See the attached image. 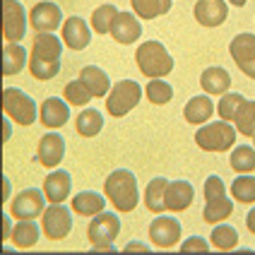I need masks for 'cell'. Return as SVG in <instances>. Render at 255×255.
Instances as JSON below:
<instances>
[{"instance_id": "obj_1", "label": "cell", "mask_w": 255, "mask_h": 255, "mask_svg": "<svg viewBox=\"0 0 255 255\" xmlns=\"http://www.w3.org/2000/svg\"><path fill=\"white\" fill-rule=\"evenodd\" d=\"M60 56H63V41L53 36V31H36L29 53V72L34 80H53L60 72Z\"/></svg>"}, {"instance_id": "obj_2", "label": "cell", "mask_w": 255, "mask_h": 255, "mask_svg": "<svg viewBox=\"0 0 255 255\" xmlns=\"http://www.w3.org/2000/svg\"><path fill=\"white\" fill-rule=\"evenodd\" d=\"M104 195L118 212H132L140 202L135 173L128 169H116L114 173H109V178L104 181Z\"/></svg>"}, {"instance_id": "obj_3", "label": "cell", "mask_w": 255, "mask_h": 255, "mask_svg": "<svg viewBox=\"0 0 255 255\" xmlns=\"http://www.w3.org/2000/svg\"><path fill=\"white\" fill-rule=\"evenodd\" d=\"M135 63H137V70L149 80L166 77L173 70V58L159 41H142L135 51Z\"/></svg>"}, {"instance_id": "obj_4", "label": "cell", "mask_w": 255, "mask_h": 255, "mask_svg": "<svg viewBox=\"0 0 255 255\" xmlns=\"http://www.w3.org/2000/svg\"><path fill=\"white\" fill-rule=\"evenodd\" d=\"M236 142V128L229 126V121L202 123L195 132V144L205 152H227Z\"/></svg>"}, {"instance_id": "obj_5", "label": "cell", "mask_w": 255, "mask_h": 255, "mask_svg": "<svg viewBox=\"0 0 255 255\" xmlns=\"http://www.w3.org/2000/svg\"><path fill=\"white\" fill-rule=\"evenodd\" d=\"M142 99V87L135 80H121L106 94V111L114 118H123L130 114Z\"/></svg>"}, {"instance_id": "obj_6", "label": "cell", "mask_w": 255, "mask_h": 255, "mask_svg": "<svg viewBox=\"0 0 255 255\" xmlns=\"http://www.w3.org/2000/svg\"><path fill=\"white\" fill-rule=\"evenodd\" d=\"M2 111L7 118H12L14 123H19V126H34V121H36V104L34 99L24 94L22 89H17V87H5V92H2Z\"/></svg>"}, {"instance_id": "obj_7", "label": "cell", "mask_w": 255, "mask_h": 255, "mask_svg": "<svg viewBox=\"0 0 255 255\" xmlns=\"http://www.w3.org/2000/svg\"><path fill=\"white\" fill-rule=\"evenodd\" d=\"M121 231V219L114 212H99L87 227V239L97 251H114V239Z\"/></svg>"}, {"instance_id": "obj_8", "label": "cell", "mask_w": 255, "mask_h": 255, "mask_svg": "<svg viewBox=\"0 0 255 255\" xmlns=\"http://www.w3.org/2000/svg\"><path fill=\"white\" fill-rule=\"evenodd\" d=\"M41 231L48 241H63L72 231V214L63 202H51L41 214Z\"/></svg>"}, {"instance_id": "obj_9", "label": "cell", "mask_w": 255, "mask_h": 255, "mask_svg": "<svg viewBox=\"0 0 255 255\" xmlns=\"http://www.w3.org/2000/svg\"><path fill=\"white\" fill-rule=\"evenodd\" d=\"M27 34V12L19 0H2V36L5 41L19 43Z\"/></svg>"}, {"instance_id": "obj_10", "label": "cell", "mask_w": 255, "mask_h": 255, "mask_svg": "<svg viewBox=\"0 0 255 255\" xmlns=\"http://www.w3.org/2000/svg\"><path fill=\"white\" fill-rule=\"evenodd\" d=\"M43 198H46L43 190L27 188V190L17 193V198L10 202V214L14 219H36L46 210V200Z\"/></svg>"}, {"instance_id": "obj_11", "label": "cell", "mask_w": 255, "mask_h": 255, "mask_svg": "<svg viewBox=\"0 0 255 255\" xmlns=\"http://www.w3.org/2000/svg\"><path fill=\"white\" fill-rule=\"evenodd\" d=\"M149 239L156 248H173L181 241V222L173 219V217L159 214L149 224Z\"/></svg>"}, {"instance_id": "obj_12", "label": "cell", "mask_w": 255, "mask_h": 255, "mask_svg": "<svg viewBox=\"0 0 255 255\" xmlns=\"http://www.w3.org/2000/svg\"><path fill=\"white\" fill-rule=\"evenodd\" d=\"M29 27L34 31H56L63 27V12L56 2H36L29 10Z\"/></svg>"}, {"instance_id": "obj_13", "label": "cell", "mask_w": 255, "mask_h": 255, "mask_svg": "<svg viewBox=\"0 0 255 255\" xmlns=\"http://www.w3.org/2000/svg\"><path fill=\"white\" fill-rule=\"evenodd\" d=\"M65 156V140L58 132H46L36 147V161L43 169H56Z\"/></svg>"}, {"instance_id": "obj_14", "label": "cell", "mask_w": 255, "mask_h": 255, "mask_svg": "<svg viewBox=\"0 0 255 255\" xmlns=\"http://www.w3.org/2000/svg\"><path fill=\"white\" fill-rule=\"evenodd\" d=\"M193 17L198 19L200 27H219L229 17V7L224 0H198L193 7Z\"/></svg>"}, {"instance_id": "obj_15", "label": "cell", "mask_w": 255, "mask_h": 255, "mask_svg": "<svg viewBox=\"0 0 255 255\" xmlns=\"http://www.w3.org/2000/svg\"><path fill=\"white\" fill-rule=\"evenodd\" d=\"M60 31H63V43H65L70 51H82V48H87L89 41H92L89 24H87L82 17H75V14L63 22Z\"/></svg>"}, {"instance_id": "obj_16", "label": "cell", "mask_w": 255, "mask_h": 255, "mask_svg": "<svg viewBox=\"0 0 255 255\" xmlns=\"http://www.w3.org/2000/svg\"><path fill=\"white\" fill-rule=\"evenodd\" d=\"M39 118H41V126L48 130H58L70 121V106L58 97H48L39 109Z\"/></svg>"}, {"instance_id": "obj_17", "label": "cell", "mask_w": 255, "mask_h": 255, "mask_svg": "<svg viewBox=\"0 0 255 255\" xmlns=\"http://www.w3.org/2000/svg\"><path fill=\"white\" fill-rule=\"evenodd\" d=\"M193 200H195V190L188 181H169L166 195H164L169 212H183L193 205Z\"/></svg>"}, {"instance_id": "obj_18", "label": "cell", "mask_w": 255, "mask_h": 255, "mask_svg": "<svg viewBox=\"0 0 255 255\" xmlns=\"http://www.w3.org/2000/svg\"><path fill=\"white\" fill-rule=\"evenodd\" d=\"M109 34H111L118 43H123V46H128V43H135L137 39H140V34H142V27H140L137 14L118 12V17L114 19V27H111V31H109Z\"/></svg>"}, {"instance_id": "obj_19", "label": "cell", "mask_w": 255, "mask_h": 255, "mask_svg": "<svg viewBox=\"0 0 255 255\" xmlns=\"http://www.w3.org/2000/svg\"><path fill=\"white\" fill-rule=\"evenodd\" d=\"M70 190H72V178L68 171H53L43 181V195H46L48 202H65L70 198Z\"/></svg>"}, {"instance_id": "obj_20", "label": "cell", "mask_w": 255, "mask_h": 255, "mask_svg": "<svg viewBox=\"0 0 255 255\" xmlns=\"http://www.w3.org/2000/svg\"><path fill=\"white\" fill-rule=\"evenodd\" d=\"M200 87L210 94V97H222V94H227L229 87H231V75H229L224 68H207V70H202L200 75Z\"/></svg>"}, {"instance_id": "obj_21", "label": "cell", "mask_w": 255, "mask_h": 255, "mask_svg": "<svg viewBox=\"0 0 255 255\" xmlns=\"http://www.w3.org/2000/svg\"><path fill=\"white\" fill-rule=\"evenodd\" d=\"M80 80L87 85V89L92 92V97H97V99H104L109 92H111V80H109V75L97 68V65H87L80 70Z\"/></svg>"}, {"instance_id": "obj_22", "label": "cell", "mask_w": 255, "mask_h": 255, "mask_svg": "<svg viewBox=\"0 0 255 255\" xmlns=\"http://www.w3.org/2000/svg\"><path fill=\"white\" fill-rule=\"evenodd\" d=\"M214 114V101L205 94V97H193V99L185 104L183 109V118L190 126H202L207 123Z\"/></svg>"}, {"instance_id": "obj_23", "label": "cell", "mask_w": 255, "mask_h": 255, "mask_svg": "<svg viewBox=\"0 0 255 255\" xmlns=\"http://www.w3.org/2000/svg\"><path fill=\"white\" fill-rule=\"evenodd\" d=\"M229 53L234 58V63L239 65V70L246 68L248 63L255 60V34H239L234 36V41L229 46Z\"/></svg>"}, {"instance_id": "obj_24", "label": "cell", "mask_w": 255, "mask_h": 255, "mask_svg": "<svg viewBox=\"0 0 255 255\" xmlns=\"http://www.w3.org/2000/svg\"><path fill=\"white\" fill-rule=\"evenodd\" d=\"M104 205H106L104 195L94 193V190H82L72 198V212L80 217H94V214L104 212Z\"/></svg>"}, {"instance_id": "obj_25", "label": "cell", "mask_w": 255, "mask_h": 255, "mask_svg": "<svg viewBox=\"0 0 255 255\" xmlns=\"http://www.w3.org/2000/svg\"><path fill=\"white\" fill-rule=\"evenodd\" d=\"M166 185H169V178H152L147 188H144V207L154 214H164L166 210V202H164V195H166Z\"/></svg>"}, {"instance_id": "obj_26", "label": "cell", "mask_w": 255, "mask_h": 255, "mask_svg": "<svg viewBox=\"0 0 255 255\" xmlns=\"http://www.w3.org/2000/svg\"><path fill=\"white\" fill-rule=\"evenodd\" d=\"M24 63H27L24 46L5 41V48H2V75L5 77H12V75H17V72L24 68Z\"/></svg>"}, {"instance_id": "obj_27", "label": "cell", "mask_w": 255, "mask_h": 255, "mask_svg": "<svg viewBox=\"0 0 255 255\" xmlns=\"http://www.w3.org/2000/svg\"><path fill=\"white\" fill-rule=\"evenodd\" d=\"M234 212V202L227 198V195H219V198L205 200V210H202V222L207 224H219L229 219Z\"/></svg>"}, {"instance_id": "obj_28", "label": "cell", "mask_w": 255, "mask_h": 255, "mask_svg": "<svg viewBox=\"0 0 255 255\" xmlns=\"http://www.w3.org/2000/svg\"><path fill=\"white\" fill-rule=\"evenodd\" d=\"M12 243L17 248H34L39 241V224L34 219H19L12 227Z\"/></svg>"}, {"instance_id": "obj_29", "label": "cell", "mask_w": 255, "mask_h": 255, "mask_svg": "<svg viewBox=\"0 0 255 255\" xmlns=\"http://www.w3.org/2000/svg\"><path fill=\"white\" fill-rule=\"evenodd\" d=\"M101 128H104V118H101L97 109H85L75 121V130L82 137H97L101 132Z\"/></svg>"}, {"instance_id": "obj_30", "label": "cell", "mask_w": 255, "mask_h": 255, "mask_svg": "<svg viewBox=\"0 0 255 255\" xmlns=\"http://www.w3.org/2000/svg\"><path fill=\"white\" fill-rule=\"evenodd\" d=\"M212 248H217V251H222V253H227V251H234L236 246H239V231L234 227H229V224H217V227L212 229Z\"/></svg>"}, {"instance_id": "obj_31", "label": "cell", "mask_w": 255, "mask_h": 255, "mask_svg": "<svg viewBox=\"0 0 255 255\" xmlns=\"http://www.w3.org/2000/svg\"><path fill=\"white\" fill-rule=\"evenodd\" d=\"M130 5L140 19H156L171 10V0H130Z\"/></svg>"}, {"instance_id": "obj_32", "label": "cell", "mask_w": 255, "mask_h": 255, "mask_svg": "<svg viewBox=\"0 0 255 255\" xmlns=\"http://www.w3.org/2000/svg\"><path fill=\"white\" fill-rule=\"evenodd\" d=\"M144 97L154 106H164V104H169L173 99V87L169 82H164V77H154L144 87Z\"/></svg>"}, {"instance_id": "obj_33", "label": "cell", "mask_w": 255, "mask_h": 255, "mask_svg": "<svg viewBox=\"0 0 255 255\" xmlns=\"http://www.w3.org/2000/svg\"><path fill=\"white\" fill-rule=\"evenodd\" d=\"M234 128H236V132L243 135V137H253L255 135V101H246L241 109H239V114L234 116Z\"/></svg>"}, {"instance_id": "obj_34", "label": "cell", "mask_w": 255, "mask_h": 255, "mask_svg": "<svg viewBox=\"0 0 255 255\" xmlns=\"http://www.w3.org/2000/svg\"><path fill=\"white\" fill-rule=\"evenodd\" d=\"M229 164L236 173H251L255 171V147H248V144H239L231 156H229Z\"/></svg>"}, {"instance_id": "obj_35", "label": "cell", "mask_w": 255, "mask_h": 255, "mask_svg": "<svg viewBox=\"0 0 255 255\" xmlns=\"http://www.w3.org/2000/svg\"><path fill=\"white\" fill-rule=\"evenodd\" d=\"M231 198L241 205H253L255 202V178L248 173H239V178L231 183Z\"/></svg>"}, {"instance_id": "obj_36", "label": "cell", "mask_w": 255, "mask_h": 255, "mask_svg": "<svg viewBox=\"0 0 255 255\" xmlns=\"http://www.w3.org/2000/svg\"><path fill=\"white\" fill-rule=\"evenodd\" d=\"M118 17V7L116 5H99L94 12H92V29L97 34H109L114 27V19Z\"/></svg>"}, {"instance_id": "obj_37", "label": "cell", "mask_w": 255, "mask_h": 255, "mask_svg": "<svg viewBox=\"0 0 255 255\" xmlns=\"http://www.w3.org/2000/svg\"><path fill=\"white\" fill-rule=\"evenodd\" d=\"M63 94H65V101H68L70 106H85V104H89V101L94 99L92 92L87 89V85L82 80H72V82H68Z\"/></svg>"}, {"instance_id": "obj_38", "label": "cell", "mask_w": 255, "mask_h": 255, "mask_svg": "<svg viewBox=\"0 0 255 255\" xmlns=\"http://www.w3.org/2000/svg\"><path fill=\"white\" fill-rule=\"evenodd\" d=\"M243 104H246V99H243L241 94H231V92H227V94H222V99H219V106H217V114H219V118L222 121H234V116L239 114V109H241Z\"/></svg>"}, {"instance_id": "obj_39", "label": "cell", "mask_w": 255, "mask_h": 255, "mask_svg": "<svg viewBox=\"0 0 255 255\" xmlns=\"http://www.w3.org/2000/svg\"><path fill=\"white\" fill-rule=\"evenodd\" d=\"M181 251H210V243L205 241V239H200V236H193V239H185L181 243Z\"/></svg>"}, {"instance_id": "obj_40", "label": "cell", "mask_w": 255, "mask_h": 255, "mask_svg": "<svg viewBox=\"0 0 255 255\" xmlns=\"http://www.w3.org/2000/svg\"><path fill=\"white\" fill-rule=\"evenodd\" d=\"M246 227H248V231L255 236V207L248 212V217H246Z\"/></svg>"}, {"instance_id": "obj_41", "label": "cell", "mask_w": 255, "mask_h": 255, "mask_svg": "<svg viewBox=\"0 0 255 255\" xmlns=\"http://www.w3.org/2000/svg\"><path fill=\"white\" fill-rule=\"evenodd\" d=\"M241 72L246 75V77H251V80H255V60H253V63H248L246 68H241Z\"/></svg>"}, {"instance_id": "obj_42", "label": "cell", "mask_w": 255, "mask_h": 255, "mask_svg": "<svg viewBox=\"0 0 255 255\" xmlns=\"http://www.w3.org/2000/svg\"><path fill=\"white\" fill-rule=\"evenodd\" d=\"M2 234H5V239H7V236H12V227H10V219H7V214L2 217Z\"/></svg>"}, {"instance_id": "obj_43", "label": "cell", "mask_w": 255, "mask_h": 255, "mask_svg": "<svg viewBox=\"0 0 255 255\" xmlns=\"http://www.w3.org/2000/svg\"><path fill=\"white\" fill-rule=\"evenodd\" d=\"M229 2H231V5H236V7H243L248 0H229Z\"/></svg>"}, {"instance_id": "obj_44", "label": "cell", "mask_w": 255, "mask_h": 255, "mask_svg": "<svg viewBox=\"0 0 255 255\" xmlns=\"http://www.w3.org/2000/svg\"><path fill=\"white\" fill-rule=\"evenodd\" d=\"M2 188H5V200L10 198V183H7V178H5V183H2Z\"/></svg>"}, {"instance_id": "obj_45", "label": "cell", "mask_w": 255, "mask_h": 255, "mask_svg": "<svg viewBox=\"0 0 255 255\" xmlns=\"http://www.w3.org/2000/svg\"><path fill=\"white\" fill-rule=\"evenodd\" d=\"M253 147H255V135H253Z\"/></svg>"}]
</instances>
